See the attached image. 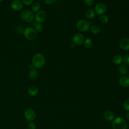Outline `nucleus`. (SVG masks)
<instances>
[{
  "instance_id": "obj_1",
  "label": "nucleus",
  "mask_w": 129,
  "mask_h": 129,
  "mask_svg": "<svg viewBox=\"0 0 129 129\" xmlns=\"http://www.w3.org/2000/svg\"><path fill=\"white\" fill-rule=\"evenodd\" d=\"M45 62L44 56L41 53H37L32 59V66L35 69H40L43 67Z\"/></svg>"
},
{
  "instance_id": "obj_2",
  "label": "nucleus",
  "mask_w": 129,
  "mask_h": 129,
  "mask_svg": "<svg viewBox=\"0 0 129 129\" xmlns=\"http://www.w3.org/2000/svg\"><path fill=\"white\" fill-rule=\"evenodd\" d=\"M112 127L113 129H126L127 123L124 118L117 117L113 120Z\"/></svg>"
},
{
  "instance_id": "obj_3",
  "label": "nucleus",
  "mask_w": 129,
  "mask_h": 129,
  "mask_svg": "<svg viewBox=\"0 0 129 129\" xmlns=\"http://www.w3.org/2000/svg\"><path fill=\"white\" fill-rule=\"evenodd\" d=\"M20 17L24 22L29 23L31 22L34 20V14L31 10H25L21 13Z\"/></svg>"
},
{
  "instance_id": "obj_4",
  "label": "nucleus",
  "mask_w": 129,
  "mask_h": 129,
  "mask_svg": "<svg viewBox=\"0 0 129 129\" xmlns=\"http://www.w3.org/2000/svg\"><path fill=\"white\" fill-rule=\"evenodd\" d=\"M24 37L29 40H33L37 37V32L32 27H27L24 29L23 32Z\"/></svg>"
},
{
  "instance_id": "obj_5",
  "label": "nucleus",
  "mask_w": 129,
  "mask_h": 129,
  "mask_svg": "<svg viewBox=\"0 0 129 129\" xmlns=\"http://www.w3.org/2000/svg\"><path fill=\"white\" fill-rule=\"evenodd\" d=\"M77 29L81 32H86L90 28V23L85 20H80L76 23Z\"/></svg>"
},
{
  "instance_id": "obj_6",
  "label": "nucleus",
  "mask_w": 129,
  "mask_h": 129,
  "mask_svg": "<svg viewBox=\"0 0 129 129\" xmlns=\"http://www.w3.org/2000/svg\"><path fill=\"white\" fill-rule=\"evenodd\" d=\"M47 17L46 12L44 10H39L36 13L34 16V19L36 22L39 23H42L43 22Z\"/></svg>"
},
{
  "instance_id": "obj_7",
  "label": "nucleus",
  "mask_w": 129,
  "mask_h": 129,
  "mask_svg": "<svg viewBox=\"0 0 129 129\" xmlns=\"http://www.w3.org/2000/svg\"><path fill=\"white\" fill-rule=\"evenodd\" d=\"M106 11V6L104 4L102 3L97 4L94 7V12L97 15H102L105 13Z\"/></svg>"
},
{
  "instance_id": "obj_8",
  "label": "nucleus",
  "mask_w": 129,
  "mask_h": 129,
  "mask_svg": "<svg viewBox=\"0 0 129 129\" xmlns=\"http://www.w3.org/2000/svg\"><path fill=\"white\" fill-rule=\"evenodd\" d=\"M72 41L74 44L77 45H81L83 43L84 41V36L82 34L77 33L73 36Z\"/></svg>"
},
{
  "instance_id": "obj_9",
  "label": "nucleus",
  "mask_w": 129,
  "mask_h": 129,
  "mask_svg": "<svg viewBox=\"0 0 129 129\" xmlns=\"http://www.w3.org/2000/svg\"><path fill=\"white\" fill-rule=\"evenodd\" d=\"M24 117L25 119L29 121L33 120L36 117V113L34 110L28 108L25 110L24 112Z\"/></svg>"
},
{
  "instance_id": "obj_10",
  "label": "nucleus",
  "mask_w": 129,
  "mask_h": 129,
  "mask_svg": "<svg viewBox=\"0 0 129 129\" xmlns=\"http://www.w3.org/2000/svg\"><path fill=\"white\" fill-rule=\"evenodd\" d=\"M119 45L120 48L123 50H129V38L126 37L122 38L119 42Z\"/></svg>"
},
{
  "instance_id": "obj_11",
  "label": "nucleus",
  "mask_w": 129,
  "mask_h": 129,
  "mask_svg": "<svg viewBox=\"0 0 129 129\" xmlns=\"http://www.w3.org/2000/svg\"><path fill=\"white\" fill-rule=\"evenodd\" d=\"M23 7V3L19 0H15L11 4V8L16 11L21 10Z\"/></svg>"
},
{
  "instance_id": "obj_12",
  "label": "nucleus",
  "mask_w": 129,
  "mask_h": 129,
  "mask_svg": "<svg viewBox=\"0 0 129 129\" xmlns=\"http://www.w3.org/2000/svg\"><path fill=\"white\" fill-rule=\"evenodd\" d=\"M118 83L122 87L126 88L129 87V77L126 76L121 77L118 80Z\"/></svg>"
},
{
  "instance_id": "obj_13",
  "label": "nucleus",
  "mask_w": 129,
  "mask_h": 129,
  "mask_svg": "<svg viewBox=\"0 0 129 129\" xmlns=\"http://www.w3.org/2000/svg\"><path fill=\"white\" fill-rule=\"evenodd\" d=\"M103 117L104 118L108 121L112 120L114 119V115L112 111L107 110H105L103 113Z\"/></svg>"
},
{
  "instance_id": "obj_14",
  "label": "nucleus",
  "mask_w": 129,
  "mask_h": 129,
  "mask_svg": "<svg viewBox=\"0 0 129 129\" xmlns=\"http://www.w3.org/2000/svg\"><path fill=\"white\" fill-rule=\"evenodd\" d=\"M118 71L119 74L122 76H125V75L127 74L128 73V69L125 64H120L118 68Z\"/></svg>"
},
{
  "instance_id": "obj_15",
  "label": "nucleus",
  "mask_w": 129,
  "mask_h": 129,
  "mask_svg": "<svg viewBox=\"0 0 129 129\" xmlns=\"http://www.w3.org/2000/svg\"><path fill=\"white\" fill-rule=\"evenodd\" d=\"M123 61V57L120 54H116L112 58V62L115 65L120 64Z\"/></svg>"
},
{
  "instance_id": "obj_16",
  "label": "nucleus",
  "mask_w": 129,
  "mask_h": 129,
  "mask_svg": "<svg viewBox=\"0 0 129 129\" xmlns=\"http://www.w3.org/2000/svg\"><path fill=\"white\" fill-rule=\"evenodd\" d=\"M29 76L31 79H36L39 76V72L36 69L34 68L30 70L29 72Z\"/></svg>"
},
{
  "instance_id": "obj_17",
  "label": "nucleus",
  "mask_w": 129,
  "mask_h": 129,
  "mask_svg": "<svg viewBox=\"0 0 129 129\" xmlns=\"http://www.w3.org/2000/svg\"><path fill=\"white\" fill-rule=\"evenodd\" d=\"M28 93L30 96H34L37 94L38 92V89L37 87L35 86H32L29 87L28 90Z\"/></svg>"
},
{
  "instance_id": "obj_18",
  "label": "nucleus",
  "mask_w": 129,
  "mask_h": 129,
  "mask_svg": "<svg viewBox=\"0 0 129 129\" xmlns=\"http://www.w3.org/2000/svg\"><path fill=\"white\" fill-rule=\"evenodd\" d=\"M85 17L88 19H93L95 16V13L94 11L92 9H88L85 12Z\"/></svg>"
},
{
  "instance_id": "obj_19",
  "label": "nucleus",
  "mask_w": 129,
  "mask_h": 129,
  "mask_svg": "<svg viewBox=\"0 0 129 129\" xmlns=\"http://www.w3.org/2000/svg\"><path fill=\"white\" fill-rule=\"evenodd\" d=\"M40 4L39 2H34L31 5V11L33 12H37L39 11L40 9Z\"/></svg>"
},
{
  "instance_id": "obj_20",
  "label": "nucleus",
  "mask_w": 129,
  "mask_h": 129,
  "mask_svg": "<svg viewBox=\"0 0 129 129\" xmlns=\"http://www.w3.org/2000/svg\"><path fill=\"white\" fill-rule=\"evenodd\" d=\"M83 45L86 48H91L93 45L92 40L89 37L86 38L85 39H84V41L83 42Z\"/></svg>"
},
{
  "instance_id": "obj_21",
  "label": "nucleus",
  "mask_w": 129,
  "mask_h": 129,
  "mask_svg": "<svg viewBox=\"0 0 129 129\" xmlns=\"http://www.w3.org/2000/svg\"><path fill=\"white\" fill-rule=\"evenodd\" d=\"M91 31L94 34H98L100 31V27L97 25H92L90 28Z\"/></svg>"
},
{
  "instance_id": "obj_22",
  "label": "nucleus",
  "mask_w": 129,
  "mask_h": 129,
  "mask_svg": "<svg viewBox=\"0 0 129 129\" xmlns=\"http://www.w3.org/2000/svg\"><path fill=\"white\" fill-rule=\"evenodd\" d=\"M43 27L41 23H37L35 24L34 26V29L36 31V32L40 33L42 32V31L43 30Z\"/></svg>"
},
{
  "instance_id": "obj_23",
  "label": "nucleus",
  "mask_w": 129,
  "mask_h": 129,
  "mask_svg": "<svg viewBox=\"0 0 129 129\" xmlns=\"http://www.w3.org/2000/svg\"><path fill=\"white\" fill-rule=\"evenodd\" d=\"M99 20H100V21L102 23H103V24H106L109 21V18L106 15H102L100 16V17L99 18Z\"/></svg>"
},
{
  "instance_id": "obj_24",
  "label": "nucleus",
  "mask_w": 129,
  "mask_h": 129,
  "mask_svg": "<svg viewBox=\"0 0 129 129\" xmlns=\"http://www.w3.org/2000/svg\"><path fill=\"white\" fill-rule=\"evenodd\" d=\"M123 108L127 111H129V98L126 99L123 103Z\"/></svg>"
},
{
  "instance_id": "obj_25",
  "label": "nucleus",
  "mask_w": 129,
  "mask_h": 129,
  "mask_svg": "<svg viewBox=\"0 0 129 129\" xmlns=\"http://www.w3.org/2000/svg\"><path fill=\"white\" fill-rule=\"evenodd\" d=\"M122 61L124 64L129 65V54H126L123 56Z\"/></svg>"
},
{
  "instance_id": "obj_26",
  "label": "nucleus",
  "mask_w": 129,
  "mask_h": 129,
  "mask_svg": "<svg viewBox=\"0 0 129 129\" xmlns=\"http://www.w3.org/2000/svg\"><path fill=\"white\" fill-rule=\"evenodd\" d=\"M27 129H36V125L35 123L30 122L27 125Z\"/></svg>"
},
{
  "instance_id": "obj_27",
  "label": "nucleus",
  "mask_w": 129,
  "mask_h": 129,
  "mask_svg": "<svg viewBox=\"0 0 129 129\" xmlns=\"http://www.w3.org/2000/svg\"><path fill=\"white\" fill-rule=\"evenodd\" d=\"M83 1L85 4L88 6L92 5L94 2V0H83Z\"/></svg>"
},
{
  "instance_id": "obj_28",
  "label": "nucleus",
  "mask_w": 129,
  "mask_h": 129,
  "mask_svg": "<svg viewBox=\"0 0 129 129\" xmlns=\"http://www.w3.org/2000/svg\"><path fill=\"white\" fill-rule=\"evenodd\" d=\"M22 2L23 3V4L26 6L32 5L33 2V0H22Z\"/></svg>"
},
{
  "instance_id": "obj_29",
  "label": "nucleus",
  "mask_w": 129,
  "mask_h": 129,
  "mask_svg": "<svg viewBox=\"0 0 129 129\" xmlns=\"http://www.w3.org/2000/svg\"><path fill=\"white\" fill-rule=\"evenodd\" d=\"M24 29L23 27L22 26H18L17 28H16V31L19 33H21V34H23V32H24Z\"/></svg>"
},
{
  "instance_id": "obj_30",
  "label": "nucleus",
  "mask_w": 129,
  "mask_h": 129,
  "mask_svg": "<svg viewBox=\"0 0 129 129\" xmlns=\"http://www.w3.org/2000/svg\"><path fill=\"white\" fill-rule=\"evenodd\" d=\"M43 1L45 4L48 5H50L53 4L54 3L55 0H43Z\"/></svg>"
},
{
  "instance_id": "obj_31",
  "label": "nucleus",
  "mask_w": 129,
  "mask_h": 129,
  "mask_svg": "<svg viewBox=\"0 0 129 129\" xmlns=\"http://www.w3.org/2000/svg\"><path fill=\"white\" fill-rule=\"evenodd\" d=\"M125 116H126V118H127V119L128 120H129V112H127V113H126V115H125Z\"/></svg>"
},
{
  "instance_id": "obj_32",
  "label": "nucleus",
  "mask_w": 129,
  "mask_h": 129,
  "mask_svg": "<svg viewBox=\"0 0 129 129\" xmlns=\"http://www.w3.org/2000/svg\"><path fill=\"white\" fill-rule=\"evenodd\" d=\"M4 0H0V3H1V2H2Z\"/></svg>"
},
{
  "instance_id": "obj_33",
  "label": "nucleus",
  "mask_w": 129,
  "mask_h": 129,
  "mask_svg": "<svg viewBox=\"0 0 129 129\" xmlns=\"http://www.w3.org/2000/svg\"><path fill=\"white\" fill-rule=\"evenodd\" d=\"M128 73V77H129V72H128V73Z\"/></svg>"
}]
</instances>
